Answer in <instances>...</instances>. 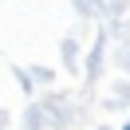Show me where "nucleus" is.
<instances>
[{"label":"nucleus","instance_id":"obj_1","mask_svg":"<svg viewBox=\"0 0 130 130\" xmlns=\"http://www.w3.org/2000/svg\"><path fill=\"white\" fill-rule=\"evenodd\" d=\"M126 130H130V126H126Z\"/></svg>","mask_w":130,"mask_h":130}]
</instances>
